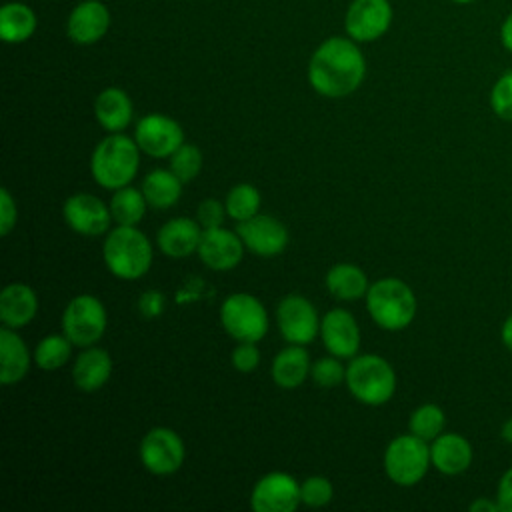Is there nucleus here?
<instances>
[{"label":"nucleus","mask_w":512,"mask_h":512,"mask_svg":"<svg viewBox=\"0 0 512 512\" xmlns=\"http://www.w3.org/2000/svg\"><path fill=\"white\" fill-rule=\"evenodd\" d=\"M134 140L146 156L170 158L184 144V130L174 118L152 112L138 120Z\"/></svg>","instance_id":"obj_11"},{"label":"nucleus","mask_w":512,"mask_h":512,"mask_svg":"<svg viewBox=\"0 0 512 512\" xmlns=\"http://www.w3.org/2000/svg\"><path fill=\"white\" fill-rule=\"evenodd\" d=\"M430 460L446 476L462 474L472 464V444L456 432H442L430 444Z\"/></svg>","instance_id":"obj_20"},{"label":"nucleus","mask_w":512,"mask_h":512,"mask_svg":"<svg viewBox=\"0 0 512 512\" xmlns=\"http://www.w3.org/2000/svg\"><path fill=\"white\" fill-rule=\"evenodd\" d=\"M490 108L498 118L512 122V70L504 72L494 82L490 90Z\"/></svg>","instance_id":"obj_36"},{"label":"nucleus","mask_w":512,"mask_h":512,"mask_svg":"<svg viewBox=\"0 0 512 512\" xmlns=\"http://www.w3.org/2000/svg\"><path fill=\"white\" fill-rule=\"evenodd\" d=\"M430 466V446L412 432L396 436L384 450V472L398 486L418 484Z\"/></svg>","instance_id":"obj_6"},{"label":"nucleus","mask_w":512,"mask_h":512,"mask_svg":"<svg viewBox=\"0 0 512 512\" xmlns=\"http://www.w3.org/2000/svg\"><path fill=\"white\" fill-rule=\"evenodd\" d=\"M224 204H226L228 216L236 222H242V220H248L258 214L260 192L256 186L242 182V184H236L230 188Z\"/></svg>","instance_id":"obj_32"},{"label":"nucleus","mask_w":512,"mask_h":512,"mask_svg":"<svg viewBox=\"0 0 512 512\" xmlns=\"http://www.w3.org/2000/svg\"><path fill=\"white\" fill-rule=\"evenodd\" d=\"M444 426H446L444 410L432 402L420 404L410 414V420H408V430L426 442H432L436 436H440L444 432Z\"/></svg>","instance_id":"obj_31"},{"label":"nucleus","mask_w":512,"mask_h":512,"mask_svg":"<svg viewBox=\"0 0 512 512\" xmlns=\"http://www.w3.org/2000/svg\"><path fill=\"white\" fill-rule=\"evenodd\" d=\"M94 116L108 134L124 132L134 116V106L122 88L108 86L94 100Z\"/></svg>","instance_id":"obj_23"},{"label":"nucleus","mask_w":512,"mask_h":512,"mask_svg":"<svg viewBox=\"0 0 512 512\" xmlns=\"http://www.w3.org/2000/svg\"><path fill=\"white\" fill-rule=\"evenodd\" d=\"M38 312V296L24 282H12L0 292V320L2 326L18 330L34 320Z\"/></svg>","instance_id":"obj_21"},{"label":"nucleus","mask_w":512,"mask_h":512,"mask_svg":"<svg viewBox=\"0 0 512 512\" xmlns=\"http://www.w3.org/2000/svg\"><path fill=\"white\" fill-rule=\"evenodd\" d=\"M346 388L368 406L386 404L396 392V372L392 364L378 354L354 356L346 366Z\"/></svg>","instance_id":"obj_5"},{"label":"nucleus","mask_w":512,"mask_h":512,"mask_svg":"<svg viewBox=\"0 0 512 512\" xmlns=\"http://www.w3.org/2000/svg\"><path fill=\"white\" fill-rule=\"evenodd\" d=\"M326 288L338 300H358L366 296L370 284L366 272L360 266L340 262L326 272Z\"/></svg>","instance_id":"obj_28"},{"label":"nucleus","mask_w":512,"mask_h":512,"mask_svg":"<svg viewBox=\"0 0 512 512\" xmlns=\"http://www.w3.org/2000/svg\"><path fill=\"white\" fill-rule=\"evenodd\" d=\"M236 232L242 238L244 246L262 258L278 256L288 246L286 226L278 218L268 214H256L248 220L238 222Z\"/></svg>","instance_id":"obj_15"},{"label":"nucleus","mask_w":512,"mask_h":512,"mask_svg":"<svg viewBox=\"0 0 512 512\" xmlns=\"http://www.w3.org/2000/svg\"><path fill=\"white\" fill-rule=\"evenodd\" d=\"M72 342L68 340L66 334H50L44 336L36 348H34V362L40 370L54 372L62 368L70 356H72Z\"/></svg>","instance_id":"obj_30"},{"label":"nucleus","mask_w":512,"mask_h":512,"mask_svg":"<svg viewBox=\"0 0 512 512\" xmlns=\"http://www.w3.org/2000/svg\"><path fill=\"white\" fill-rule=\"evenodd\" d=\"M300 504V484L286 472L264 474L250 494L254 512H294Z\"/></svg>","instance_id":"obj_13"},{"label":"nucleus","mask_w":512,"mask_h":512,"mask_svg":"<svg viewBox=\"0 0 512 512\" xmlns=\"http://www.w3.org/2000/svg\"><path fill=\"white\" fill-rule=\"evenodd\" d=\"M112 24V14L102 0H80L68 14L66 36L78 46L100 42Z\"/></svg>","instance_id":"obj_16"},{"label":"nucleus","mask_w":512,"mask_h":512,"mask_svg":"<svg viewBox=\"0 0 512 512\" xmlns=\"http://www.w3.org/2000/svg\"><path fill=\"white\" fill-rule=\"evenodd\" d=\"M202 238V226L192 218H170L156 234L158 248L168 258H186L198 250Z\"/></svg>","instance_id":"obj_19"},{"label":"nucleus","mask_w":512,"mask_h":512,"mask_svg":"<svg viewBox=\"0 0 512 512\" xmlns=\"http://www.w3.org/2000/svg\"><path fill=\"white\" fill-rule=\"evenodd\" d=\"M470 512H500L498 502H490L488 498H478L470 504Z\"/></svg>","instance_id":"obj_43"},{"label":"nucleus","mask_w":512,"mask_h":512,"mask_svg":"<svg viewBox=\"0 0 512 512\" xmlns=\"http://www.w3.org/2000/svg\"><path fill=\"white\" fill-rule=\"evenodd\" d=\"M108 206H110V212H112V218L116 224L136 226L144 218L148 202H146L142 190L128 184V186L114 190Z\"/></svg>","instance_id":"obj_29"},{"label":"nucleus","mask_w":512,"mask_h":512,"mask_svg":"<svg viewBox=\"0 0 512 512\" xmlns=\"http://www.w3.org/2000/svg\"><path fill=\"white\" fill-rule=\"evenodd\" d=\"M182 180L168 168H156L150 170L142 180V194L148 202V206L156 210H166L174 206L182 196Z\"/></svg>","instance_id":"obj_27"},{"label":"nucleus","mask_w":512,"mask_h":512,"mask_svg":"<svg viewBox=\"0 0 512 512\" xmlns=\"http://www.w3.org/2000/svg\"><path fill=\"white\" fill-rule=\"evenodd\" d=\"M500 434H502V438H504L508 444H512V416L502 424Z\"/></svg>","instance_id":"obj_45"},{"label":"nucleus","mask_w":512,"mask_h":512,"mask_svg":"<svg viewBox=\"0 0 512 512\" xmlns=\"http://www.w3.org/2000/svg\"><path fill=\"white\" fill-rule=\"evenodd\" d=\"M366 58L350 36H330L316 46L308 62V82L324 98H346L360 88Z\"/></svg>","instance_id":"obj_1"},{"label":"nucleus","mask_w":512,"mask_h":512,"mask_svg":"<svg viewBox=\"0 0 512 512\" xmlns=\"http://www.w3.org/2000/svg\"><path fill=\"white\" fill-rule=\"evenodd\" d=\"M30 368V352L16 330L0 328V382L10 386L20 382Z\"/></svg>","instance_id":"obj_24"},{"label":"nucleus","mask_w":512,"mask_h":512,"mask_svg":"<svg viewBox=\"0 0 512 512\" xmlns=\"http://www.w3.org/2000/svg\"><path fill=\"white\" fill-rule=\"evenodd\" d=\"M500 42L508 52H512V12L500 24Z\"/></svg>","instance_id":"obj_42"},{"label":"nucleus","mask_w":512,"mask_h":512,"mask_svg":"<svg viewBox=\"0 0 512 512\" xmlns=\"http://www.w3.org/2000/svg\"><path fill=\"white\" fill-rule=\"evenodd\" d=\"M38 16L26 2H6L0 8V38L6 44H22L34 36Z\"/></svg>","instance_id":"obj_25"},{"label":"nucleus","mask_w":512,"mask_h":512,"mask_svg":"<svg viewBox=\"0 0 512 512\" xmlns=\"http://www.w3.org/2000/svg\"><path fill=\"white\" fill-rule=\"evenodd\" d=\"M320 338L326 350L338 358H354L360 348L358 322L344 308H332L322 316Z\"/></svg>","instance_id":"obj_18"},{"label":"nucleus","mask_w":512,"mask_h":512,"mask_svg":"<svg viewBox=\"0 0 512 512\" xmlns=\"http://www.w3.org/2000/svg\"><path fill=\"white\" fill-rule=\"evenodd\" d=\"M220 324L236 342H260L268 332L264 304L246 292H234L220 306Z\"/></svg>","instance_id":"obj_7"},{"label":"nucleus","mask_w":512,"mask_h":512,"mask_svg":"<svg viewBox=\"0 0 512 512\" xmlns=\"http://www.w3.org/2000/svg\"><path fill=\"white\" fill-rule=\"evenodd\" d=\"M260 364V350L256 342H238V346L232 350V366L242 372H254Z\"/></svg>","instance_id":"obj_37"},{"label":"nucleus","mask_w":512,"mask_h":512,"mask_svg":"<svg viewBox=\"0 0 512 512\" xmlns=\"http://www.w3.org/2000/svg\"><path fill=\"white\" fill-rule=\"evenodd\" d=\"M310 376H312L314 384H318L320 388H334L346 380V368L340 364L338 356L332 354V356L316 360L310 366Z\"/></svg>","instance_id":"obj_34"},{"label":"nucleus","mask_w":512,"mask_h":512,"mask_svg":"<svg viewBox=\"0 0 512 512\" xmlns=\"http://www.w3.org/2000/svg\"><path fill=\"white\" fill-rule=\"evenodd\" d=\"M500 336H502V342H504V346H506V348L512 352V314H510V316L504 320Z\"/></svg>","instance_id":"obj_44"},{"label":"nucleus","mask_w":512,"mask_h":512,"mask_svg":"<svg viewBox=\"0 0 512 512\" xmlns=\"http://www.w3.org/2000/svg\"><path fill=\"white\" fill-rule=\"evenodd\" d=\"M108 314L100 298L92 294L74 296L62 312V332L74 346H94L106 332Z\"/></svg>","instance_id":"obj_8"},{"label":"nucleus","mask_w":512,"mask_h":512,"mask_svg":"<svg viewBox=\"0 0 512 512\" xmlns=\"http://www.w3.org/2000/svg\"><path fill=\"white\" fill-rule=\"evenodd\" d=\"M102 258L112 276L120 280H138L152 266V244L136 226L118 224L106 234Z\"/></svg>","instance_id":"obj_3"},{"label":"nucleus","mask_w":512,"mask_h":512,"mask_svg":"<svg viewBox=\"0 0 512 512\" xmlns=\"http://www.w3.org/2000/svg\"><path fill=\"white\" fill-rule=\"evenodd\" d=\"M310 366L312 364L308 352L300 344H292L276 354L270 374L276 386L284 390H294L306 380V376L310 374Z\"/></svg>","instance_id":"obj_26"},{"label":"nucleus","mask_w":512,"mask_h":512,"mask_svg":"<svg viewBox=\"0 0 512 512\" xmlns=\"http://www.w3.org/2000/svg\"><path fill=\"white\" fill-rule=\"evenodd\" d=\"M392 18L390 0H352L344 14V30L358 44H366L382 38L390 30Z\"/></svg>","instance_id":"obj_10"},{"label":"nucleus","mask_w":512,"mask_h":512,"mask_svg":"<svg viewBox=\"0 0 512 512\" xmlns=\"http://www.w3.org/2000/svg\"><path fill=\"white\" fill-rule=\"evenodd\" d=\"M496 502L500 512H512V468H508L496 486Z\"/></svg>","instance_id":"obj_40"},{"label":"nucleus","mask_w":512,"mask_h":512,"mask_svg":"<svg viewBox=\"0 0 512 512\" xmlns=\"http://www.w3.org/2000/svg\"><path fill=\"white\" fill-rule=\"evenodd\" d=\"M140 148L124 132H112L102 138L90 156V174L94 182L108 190L128 186L138 174Z\"/></svg>","instance_id":"obj_2"},{"label":"nucleus","mask_w":512,"mask_h":512,"mask_svg":"<svg viewBox=\"0 0 512 512\" xmlns=\"http://www.w3.org/2000/svg\"><path fill=\"white\" fill-rule=\"evenodd\" d=\"M16 218H18L16 202L8 192V188H2L0 190V234L2 236H8L14 230Z\"/></svg>","instance_id":"obj_39"},{"label":"nucleus","mask_w":512,"mask_h":512,"mask_svg":"<svg viewBox=\"0 0 512 512\" xmlns=\"http://www.w3.org/2000/svg\"><path fill=\"white\" fill-rule=\"evenodd\" d=\"M366 310L384 330H404L416 316V296L400 278H380L366 292Z\"/></svg>","instance_id":"obj_4"},{"label":"nucleus","mask_w":512,"mask_h":512,"mask_svg":"<svg viewBox=\"0 0 512 512\" xmlns=\"http://www.w3.org/2000/svg\"><path fill=\"white\" fill-rule=\"evenodd\" d=\"M224 214H228L226 204H222L216 198H206L198 204V224L202 226V230L222 226Z\"/></svg>","instance_id":"obj_38"},{"label":"nucleus","mask_w":512,"mask_h":512,"mask_svg":"<svg viewBox=\"0 0 512 512\" xmlns=\"http://www.w3.org/2000/svg\"><path fill=\"white\" fill-rule=\"evenodd\" d=\"M196 252L204 266H208L210 270L226 272L242 262L244 242L238 236V232L226 230L222 226L206 228L202 230V238Z\"/></svg>","instance_id":"obj_17"},{"label":"nucleus","mask_w":512,"mask_h":512,"mask_svg":"<svg viewBox=\"0 0 512 512\" xmlns=\"http://www.w3.org/2000/svg\"><path fill=\"white\" fill-rule=\"evenodd\" d=\"M202 152L196 144H182L172 156H170V170L184 182H192L200 170H202Z\"/></svg>","instance_id":"obj_33"},{"label":"nucleus","mask_w":512,"mask_h":512,"mask_svg":"<svg viewBox=\"0 0 512 512\" xmlns=\"http://www.w3.org/2000/svg\"><path fill=\"white\" fill-rule=\"evenodd\" d=\"M62 216L66 224L82 236H100L110 230L112 212L98 196L88 192H76L64 200Z\"/></svg>","instance_id":"obj_14"},{"label":"nucleus","mask_w":512,"mask_h":512,"mask_svg":"<svg viewBox=\"0 0 512 512\" xmlns=\"http://www.w3.org/2000/svg\"><path fill=\"white\" fill-rule=\"evenodd\" d=\"M276 324L290 344H310L320 332V318L314 304L298 294L284 296L276 308Z\"/></svg>","instance_id":"obj_12"},{"label":"nucleus","mask_w":512,"mask_h":512,"mask_svg":"<svg viewBox=\"0 0 512 512\" xmlns=\"http://www.w3.org/2000/svg\"><path fill=\"white\" fill-rule=\"evenodd\" d=\"M164 308V296L158 292H146L140 296V310L144 316L154 318Z\"/></svg>","instance_id":"obj_41"},{"label":"nucleus","mask_w":512,"mask_h":512,"mask_svg":"<svg viewBox=\"0 0 512 512\" xmlns=\"http://www.w3.org/2000/svg\"><path fill=\"white\" fill-rule=\"evenodd\" d=\"M112 376V358L104 348L88 346L78 354L72 366L74 386L82 392L100 390Z\"/></svg>","instance_id":"obj_22"},{"label":"nucleus","mask_w":512,"mask_h":512,"mask_svg":"<svg viewBox=\"0 0 512 512\" xmlns=\"http://www.w3.org/2000/svg\"><path fill=\"white\" fill-rule=\"evenodd\" d=\"M450 2H454V4H470L474 0H450Z\"/></svg>","instance_id":"obj_46"},{"label":"nucleus","mask_w":512,"mask_h":512,"mask_svg":"<svg viewBox=\"0 0 512 512\" xmlns=\"http://www.w3.org/2000/svg\"><path fill=\"white\" fill-rule=\"evenodd\" d=\"M334 496V486L326 476H310L300 484V500L310 508L326 506Z\"/></svg>","instance_id":"obj_35"},{"label":"nucleus","mask_w":512,"mask_h":512,"mask_svg":"<svg viewBox=\"0 0 512 512\" xmlns=\"http://www.w3.org/2000/svg\"><path fill=\"white\" fill-rule=\"evenodd\" d=\"M138 454L148 472L156 476H168L180 470L186 450L182 438L172 428L156 426L144 434Z\"/></svg>","instance_id":"obj_9"}]
</instances>
